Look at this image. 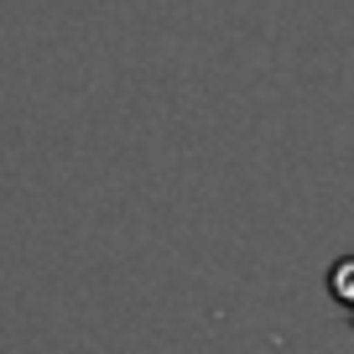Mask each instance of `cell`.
I'll list each match as a JSON object with an SVG mask.
<instances>
[{
    "instance_id": "cell-1",
    "label": "cell",
    "mask_w": 354,
    "mask_h": 354,
    "mask_svg": "<svg viewBox=\"0 0 354 354\" xmlns=\"http://www.w3.org/2000/svg\"><path fill=\"white\" fill-rule=\"evenodd\" d=\"M328 292L344 302V308H354V255H344V261L328 271Z\"/></svg>"
},
{
    "instance_id": "cell-2",
    "label": "cell",
    "mask_w": 354,
    "mask_h": 354,
    "mask_svg": "<svg viewBox=\"0 0 354 354\" xmlns=\"http://www.w3.org/2000/svg\"><path fill=\"white\" fill-rule=\"evenodd\" d=\"M349 313H354V308H349Z\"/></svg>"
}]
</instances>
